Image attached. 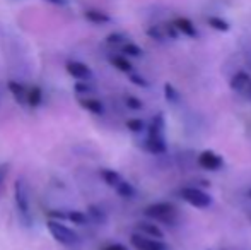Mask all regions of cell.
I'll return each mask as SVG.
<instances>
[{
	"label": "cell",
	"instance_id": "obj_22",
	"mask_svg": "<svg viewBox=\"0 0 251 250\" xmlns=\"http://www.w3.org/2000/svg\"><path fill=\"white\" fill-rule=\"evenodd\" d=\"M87 214H89L91 221H94V223H98V224H102L106 221V213L101 209V207L94 206V204L87 207Z\"/></svg>",
	"mask_w": 251,
	"mask_h": 250
},
{
	"label": "cell",
	"instance_id": "obj_29",
	"mask_svg": "<svg viewBox=\"0 0 251 250\" xmlns=\"http://www.w3.org/2000/svg\"><path fill=\"white\" fill-rule=\"evenodd\" d=\"M147 36L152 38V40H155V41H162L166 36V33H162L157 26H151L149 29H147Z\"/></svg>",
	"mask_w": 251,
	"mask_h": 250
},
{
	"label": "cell",
	"instance_id": "obj_32",
	"mask_svg": "<svg viewBox=\"0 0 251 250\" xmlns=\"http://www.w3.org/2000/svg\"><path fill=\"white\" fill-rule=\"evenodd\" d=\"M178 34H179V31H178V28L175 26V23L166 24V36H169L171 40H176Z\"/></svg>",
	"mask_w": 251,
	"mask_h": 250
},
{
	"label": "cell",
	"instance_id": "obj_28",
	"mask_svg": "<svg viewBox=\"0 0 251 250\" xmlns=\"http://www.w3.org/2000/svg\"><path fill=\"white\" fill-rule=\"evenodd\" d=\"M128 79H130V83H133L135 86H139V87H147V86H149L147 79H144V77L140 76V74H137V72H130Z\"/></svg>",
	"mask_w": 251,
	"mask_h": 250
},
{
	"label": "cell",
	"instance_id": "obj_21",
	"mask_svg": "<svg viewBox=\"0 0 251 250\" xmlns=\"http://www.w3.org/2000/svg\"><path fill=\"white\" fill-rule=\"evenodd\" d=\"M69 221H72L74 224L84 226V224L89 223L91 218H89V214L84 213V211H69Z\"/></svg>",
	"mask_w": 251,
	"mask_h": 250
},
{
	"label": "cell",
	"instance_id": "obj_10",
	"mask_svg": "<svg viewBox=\"0 0 251 250\" xmlns=\"http://www.w3.org/2000/svg\"><path fill=\"white\" fill-rule=\"evenodd\" d=\"M7 87H9V91L14 96V100L17 101V105H21V107L27 105V89H29V87H26L24 84L17 83V81H9V83H7Z\"/></svg>",
	"mask_w": 251,
	"mask_h": 250
},
{
	"label": "cell",
	"instance_id": "obj_3",
	"mask_svg": "<svg viewBox=\"0 0 251 250\" xmlns=\"http://www.w3.org/2000/svg\"><path fill=\"white\" fill-rule=\"evenodd\" d=\"M47 228L50 231V235L55 238L58 244L65 245V247H74L79 244V235L72 230V228L65 226L62 221L58 220H50L47 223Z\"/></svg>",
	"mask_w": 251,
	"mask_h": 250
},
{
	"label": "cell",
	"instance_id": "obj_27",
	"mask_svg": "<svg viewBox=\"0 0 251 250\" xmlns=\"http://www.w3.org/2000/svg\"><path fill=\"white\" fill-rule=\"evenodd\" d=\"M125 40H126L125 34H122V33H111L106 36V43L108 45H123V43H126Z\"/></svg>",
	"mask_w": 251,
	"mask_h": 250
},
{
	"label": "cell",
	"instance_id": "obj_25",
	"mask_svg": "<svg viewBox=\"0 0 251 250\" xmlns=\"http://www.w3.org/2000/svg\"><path fill=\"white\" fill-rule=\"evenodd\" d=\"M125 125H126V129L133 134H139L146 129V124H144V120H140V118H128V120L125 122Z\"/></svg>",
	"mask_w": 251,
	"mask_h": 250
},
{
	"label": "cell",
	"instance_id": "obj_6",
	"mask_svg": "<svg viewBox=\"0 0 251 250\" xmlns=\"http://www.w3.org/2000/svg\"><path fill=\"white\" fill-rule=\"evenodd\" d=\"M231 89L241 94L245 100L251 101V76L245 70H239L231 77Z\"/></svg>",
	"mask_w": 251,
	"mask_h": 250
},
{
	"label": "cell",
	"instance_id": "obj_24",
	"mask_svg": "<svg viewBox=\"0 0 251 250\" xmlns=\"http://www.w3.org/2000/svg\"><path fill=\"white\" fill-rule=\"evenodd\" d=\"M164 98H166V101H169V103H173V105L179 101L178 89H176V87L173 86L171 83H166L164 84Z\"/></svg>",
	"mask_w": 251,
	"mask_h": 250
},
{
	"label": "cell",
	"instance_id": "obj_34",
	"mask_svg": "<svg viewBox=\"0 0 251 250\" xmlns=\"http://www.w3.org/2000/svg\"><path fill=\"white\" fill-rule=\"evenodd\" d=\"M102 250H128L125 247V245H122V244H109V245H106Z\"/></svg>",
	"mask_w": 251,
	"mask_h": 250
},
{
	"label": "cell",
	"instance_id": "obj_5",
	"mask_svg": "<svg viewBox=\"0 0 251 250\" xmlns=\"http://www.w3.org/2000/svg\"><path fill=\"white\" fill-rule=\"evenodd\" d=\"M130 244H132V247L135 250H171L162 240L146 237V235L139 233V231L130 237Z\"/></svg>",
	"mask_w": 251,
	"mask_h": 250
},
{
	"label": "cell",
	"instance_id": "obj_4",
	"mask_svg": "<svg viewBox=\"0 0 251 250\" xmlns=\"http://www.w3.org/2000/svg\"><path fill=\"white\" fill-rule=\"evenodd\" d=\"M179 197L195 209H207L212 206V195L200 187H183L179 190Z\"/></svg>",
	"mask_w": 251,
	"mask_h": 250
},
{
	"label": "cell",
	"instance_id": "obj_17",
	"mask_svg": "<svg viewBox=\"0 0 251 250\" xmlns=\"http://www.w3.org/2000/svg\"><path fill=\"white\" fill-rule=\"evenodd\" d=\"M164 117L162 113H157L147 127V136H164Z\"/></svg>",
	"mask_w": 251,
	"mask_h": 250
},
{
	"label": "cell",
	"instance_id": "obj_7",
	"mask_svg": "<svg viewBox=\"0 0 251 250\" xmlns=\"http://www.w3.org/2000/svg\"><path fill=\"white\" fill-rule=\"evenodd\" d=\"M197 163H199L203 170H208V171H219L222 167H224V160H222V156L212 149L201 151V153L199 154V158H197Z\"/></svg>",
	"mask_w": 251,
	"mask_h": 250
},
{
	"label": "cell",
	"instance_id": "obj_9",
	"mask_svg": "<svg viewBox=\"0 0 251 250\" xmlns=\"http://www.w3.org/2000/svg\"><path fill=\"white\" fill-rule=\"evenodd\" d=\"M135 228H137L139 233L146 235V237L159 238V240L164 238V231H162L161 228L154 223V221H139V223L135 224Z\"/></svg>",
	"mask_w": 251,
	"mask_h": 250
},
{
	"label": "cell",
	"instance_id": "obj_35",
	"mask_svg": "<svg viewBox=\"0 0 251 250\" xmlns=\"http://www.w3.org/2000/svg\"><path fill=\"white\" fill-rule=\"evenodd\" d=\"M45 2L51 3V5H58V7H63L69 3V0H45Z\"/></svg>",
	"mask_w": 251,
	"mask_h": 250
},
{
	"label": "cell",
	"instance_id": "obj_26",
	"mask_svg": "<svg viewBox=\"0 0 251 250\" xmlns=\"http://www.w3.org/2000/svg\"><path fill=\"white\" fill-rule=\"evenodd\" d=\"M125 105L133 111H139V110H142V108H144V103L140 101V98L132 96V94H126V96H125Z\"/></svg>",
	"mask_w": 251,
	"mask_h": 250
},
{
	"label": "cell",
	"instance_id": "obj_36",
	"mask_svg": "<svg viewBox=\"0 0 251 250\" xmlns=\"http://www.w3.org/2000/svg\"><path fill=\"white\" fill-rule=\"evenodd\" d=\"M248 195H250V199H251V189L248 190Z\"/></svg>",
	"mask_w": 251,
	"mask_h": 250
},
{
	"label": "cell",
	"instance_id": "obj_19",
	"mask_svg": "<svg viewBox=\"0 0 251 250\" xmlns=\"http://www.w3.org/2000/svg\"><path fill=\"white\" fill-rule=\"evenodd\" d=\"M207 24L212 28V29L219 31V33H227V31L231 29V26H229L227 21L222 19V17H219V16H210V17H207Z\"/></svg>",
	"mask_w": 251,
	"mask_h": 250
},
{
	"label": "cell",
	"instance_id": "obj_30",
	"mask_svg": "<svg viewBox=\"0 0 251 250\" xmlns=\"http://www.w3.org/2000/svg\"><path fill=\"white\" fill-rule=\"evenodd\" d=\"M9 170H10V165L9 163H0V195H2L3 184H5V180H7Z\"/></svg>",
	"mask_w": 251,
	"mask_h": 250
},
{
	"label": "cell",
	"instance_id": "obj_31",
	"mask_svg": "<svg viewBox=\"0 0 251 250\" xmlns=\"http://www.w3.org/2000/svg\"><path fill=\"white\" fill-rule=\"evenodd\" d=\"M74 89H75L77 94H86V93H91L93 87L87 84V81H77L75 86H74Z\"/></svg>",
	"mask_w": 251,
	"mask_h": 250
},
{
	"label": "cell",
	"instance_id": "obj_11",
	"mask_svg": "<svg viewBox=\"0 0 251 250\" xmlns=\"http://www.w3.org/2000/svg\"><path fill=\"white\" fill-rule=\"evenodd\" d=\"M146 149L152 154H164L168 151V144H166L164 136H147Z\"/></svg>",
	"mask_w": 251,
	"mask_h": 250
},
{
	"label": "cell",
	"instance_id": "obj_23",
	"mask_svg": "<svg viewBox=\"0 0 251 250\" xmlns=\"http://www.w3.org/2000/svg\"><path fill=\"white\" fill-rule=\"evenodd\" d=\"M122 54L126 55V57H140V55H142L144 52H142V48H140L139 45L126 41V43L122 45Z\"/></svg>",
	"mask_w": 251,
	"mask_h": 250
},
{
	"label": "cell",
	"instance_id": "obj_12",
	"mask_svg": "<svg viewBox=\"0 0 251 250\" xmlns=\"http://www.w3.org/2000/svg\"><path fill=\"white\" fill-rule=\"evenodd\" d=\"M173 23H175V26L178 28V31L181 34H185L188 38H199V29H197L195 24L188 17H176Z\"/></svg>",
	"mask_w": 251,
	"mask_h": 250
},
{
	"label": "cell",
	"instance_id": "obj_14",
	"mask_svg": "<svg viewBox=\"0 0 251 250\" xmlns=\"http://www.w3.org/2000/svg\"><path fill=\"white\" fill-rule=\"evenodd\" d=\"M84 17L93 24H108L109 21H111V17L100 9H87L86 12H84Z\"/></svg>",
	"mask_w": 251,
	"mask_h": 250
},
{
	"label": "cell",
	"instance_id": "obj_15",
	"mask_svg": "<svg viewBox=\"0 0 251 250\" xmlns=\"http://www.w3.org/2000/svg\"><path fill=\"white\" fill-rule=\"evenodd\" d=\"M109 62H111V65L115 67L116 70H120V72H125V74L133 72V65H132V62L126 58V55H113V57L109 58Z\"/></svg>",
	"mask_w": 251,
	"mask_h": 250
},
{
	"label": "cell",
	"instance_id": "obj_33",
	"mask_svg": "<svg viewBox=\"0 0 251 250\" xmlns=\"http://www.w3.org/2000/svg\"><path fill=\"white\" fill-rule=\"evenodd\" d=\"M50 218L51 220H69V213H65V211H60V209H53L50 211Z\"/></svg>",
	"mask_w": 251,
	"mask_h": 250
},
{
	"label": "cell",
	"instance_id": "obj_18",
	"mask_svg": "<svg viewBox=\"0 0 251 250\" xmlns=\"http://www.w3.org/2000/svg\"><path fill=\"white\" fill-rule=\"evenodd\" d=\"M43 101V89L40 86H31L27 89V105L31 108H38Z\"/></svg>",
	"mask_w": 251,
	"mask_h": 250
},
{
	"label": "cell",
	"instance_id": "obj_2",
	"mask_svg": "<svg viewBox=\"0 0 251 250\" xmlns=\"http://www.w3.org/2000/svg\"><path fill=\"white\" fill-rule=\"evenodd\" d=\"M14 200H16V207L19 211V216L26 226H31L33 223V216H31V200H29V190L27 184L23 178H17L14 184Z\"/></svg>",
	"mask_w": 251,
	"mask_h": 250
},
{
	"label": "cell",
	"instance_id": "obj_1",
	"mask_svg": "<svg viewBox=\"0 0 251 250\" xmlns=\"http://www.w3.org/2000/svg\"><path fill=\"white\" fill-rule=\"evenodd\" d=\"M144 216L152 221H157V223L169 224V226H175L178 223V209H176L175 204L166 202V200L149 204L144 209Z\"/></svg>",
	"mask_w": 251,
	"mask_h": 250
},
{
	"label": "cell",
	"instance_id": "obj_13",
	"mask_svg": "<svg viewBox=\"0 0 251 250\" xmlns=\"http://www.w3.org/2000/svg\"><path fill=\"white\" fill-rule=\"evenodd\" d=\"M79 105L84 108V110L89 111V113H93V115L104 113V107H102V103L100 100H96V98H80Z\"/></svg>",
	"mask_w": 251,
	"mask_h": 250
},
{
	"label": "cell",
	"instance_id": "obj_16",
	"mask_svg": "<svg viewBox=\"0 0 251 250\" xmlns=\"http://www.w3.org/2000/svg\"><path fill=\"white\" fill-rule=\"evenodd\" d=\"M100 175H101L102 180H104V184H106V185H109V187H113V189H115L116 185H118L120 182L123 180V177L118 173V171L109 170V168H101V170H100Z\"/></svg>",
	"mask_w": 251,
	"mask_h": 250
},
{
	"label": "cell",
	"instance_id": "obj_20",
	"mask_svg": "<svg viewBox=\"0 0 251 250\" xmlns=\"http://www.w3.org/2000/svg\"><path fill=\"white\" fill-rule=\"evenodd\" d=\"M115 190L120 197H123V199H133V197H135V189H133V185L126 180L120 182V184L115 187Z\"/></svg>",
	"mask_w": 251,
	"mask_h": 250
},
{
	"label": "cell",
	"instance_id": "obj_8",
	"mask_svg": "<svg viewBox=\"0 0 251 250\" xmlns=\"http://www.w3.org/2000/svg\"><path fill=\"white\" fill-rule=\"evenodd\" d=\"M65 69H67V72H69L70 76H72L74 79H77V81H89L91 77H93V70H91L86 63H82L79 60L67 62Z\"/></svg>",
	"mask_w": 251,
	"mask_h": 250
}]
</instances>
